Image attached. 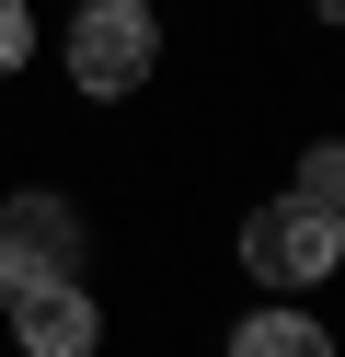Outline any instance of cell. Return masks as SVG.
Segmentation results:
<instances>
[{"mask_svg": "<svg viewBox=\"0 0 345 357\" xmlns=\"http://www.w3.org/2000/svg\"><path fill=\"white\" fill-rule=\"evenodd\" d=\"M242 265H253L265 288H322V277L345 265V219L311 208V196H276V208L242 219Z\"/></svg>", "mask_w": 345, "mask_h": 357, "instance_id": "cell-1", "label": "cell"}, {"mask_svg": "<svg viewBox=\"0 0 345 357\" xmlns=\"http://www.w3.org/2000/svg\"><path fill=\"white\" fill-rule=\"evenodd\" d=\"M150 70H161V24L138 12V0H92V12H69V81H81L92 104L138 93Z\"/></svg>", "mask_w": 345, "mask_h": 357, "instance_id": "cell-2", "label": "cell"}, {"mask_svg": "<svg viewBox=\"0 0 345 357\" xmlns=\"http://www.w3.org/2000/svg\"><path fill=\"white\" fill-rule=\"evenodd\" d=\"M0 265H12L23 288H58L69 265H81V219H69L58 196H12V208H0Z\"/></svg>", "mask_w": 345, "mask_h": 357, "instance_id": "cell-3", "label": "cell"}, {"mask_svg": "<svg viewBox=\"0 0 345 357\" xmlns=\"http://www.w3.org/2000/svg\"><path fill=\"white\" fill-rule=\"evenodd\" d=\"M12 334H23V357H92L104 346V311L58 277V288H23L12 300Z\"/></svg>", "mask_w": 345, "mask_h": 357, "instance_id": "cell-4", "label": "cell"}, {"mask_svg": "<svg viewBox=\"0 0 345 357\" xmlns=\"http://www.w3.org/2000/svg\"><path fill=\"white\" fill-rule=\"evenodd\" d=\"M230 357H334V334L311 311H242L230 323Z\"/></svg>", "mask_w": 345, "mask_h": 357, "instance_id": "cell-5", "label": "cell"}, {"mask_svg": "<svg viewBox=\"0 0 345 357\" xmlns=\"http://www.w3.org/2000/svg\"><path fill=\"white\" fill-rule=\"evenodd\" d=\"M299 196L345 219V139H311V150H299Z\"/></svg>", "mask_w": 345, "mask_h": 357, "instance_id": "cell-6", "label": "cell"}, {"mask_svg": "<svg viewBox=\"0 0 345 357\" xmlns=\"http://www.w3.org/2000/svg\"><path fill=\"white\" fill-rule=\"evenodd\" d=\"M23 58H35V12H23V0H0V70H23Z\"/></svg>", "mask_w": 345, "mask_h": 357, "instance_id": "cell-7", "label": "cell"}, {"mask_svg": "<svg viewBox=\"0 0 345 357\" xmlns=\"http://www.w3.org/2000/svg\"><path fill=\"white\" fill-rule=\"evenodd\" d=\"M12 300H23V277H12V265H0V311H12Z\"/></svg>", "mask_w": 345, "mask_h": 357, "instance_id": "cell-8", "label": "cell"}, {"mask_svg": "<svg viewBox=\"0 0 345 357\" xmlns=\"http://www.w3.org/2000/svg\"><path fill=\"white\" fill-rule=\"evenodd\" d=\"M311 12H322V24H345V0H311Z\"/></svg>", "mask_w": 345, "mask_h": 357, "instance_id": "cell-9", "label": "cell"}, {"mask_svg": "<svg viewBox=\"0 0 345 357\" xmlns=\"http://www.w3.org/2000/svg\"><path fill=\"white\" fill-rule=\"evenodd\" d=\"M81 12H92V0H81Z\"/></svg>", "mask_w": 345, "mask_h": 357, "instance_id": "cell-10", "label": "cell"}]
</instances>
